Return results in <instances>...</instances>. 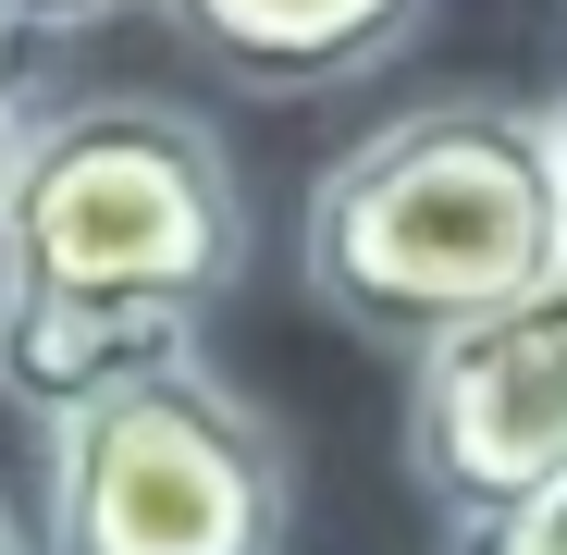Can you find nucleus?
<instances>
[{"label":"nucleus","instance_id":"nucleus-5","mask_svg":"<svg viewBox=\"0 0 567 555\" xmlns=\"http://www.w3.org/2000/svg\"><path fill=\"white\" fill-rule=\"evenodd\" d=\"M148 13L210 74L259 86V100H309V86L383 74L395 50H420L432 0H148Z\"/></svg>","mask_w":567,"mask_h":555},{"label":"nucleus","instance_id":"nucleus-10","mask_svg":"<svg viewBox=\"0 0 567 555\" xmlns=\"http://www.w3.org/2000/svg\"><path fill=\"white\" fill-rule=\"evenodd\" d=\"M0 555H38V531H25V518H13V506H0Z\"/></svg>","mask_w":567,"mask_h":555},{"label":"nucleus","instance_id":"nucleus-9","mask_svg":"<svg viewBox=\"0 0 567 555\" xmlns=\"http://www.w3.org/2000/svg\"><path fill=\"white\" fill-rule=\"evenodd\" d=\"M112 13H136V0H0L13 38H86V25H112Z\"/></svg>","mask_w":567,"mask_h":555},{"label":"nucleus","instance_id":"nucleus-8","mask_svg":"<svg viewBox=\"0 0 567 555\" xmlns=\"http://www.w3.org/2000/svg\"><path fill=\"white\" fill-rule=\"evenodd\" d=\"M38 38H13L0 25V198H13V161H25V136L50 124V100H38V62H25Z\"/></svg>","mask_w":567,"mask_h":555},{"label":"nucleus","instance_id":"nucleus-1","mask_svg":"<svg viewBox=\"0 0 567 555\" xmlns=\"http://www.w3.org/2000/svg\"><path fill=\"white\" fill-rule=\"evenodd\" d=\"M309 297L370 333L432 358L444 333L494 321L543 285H567V161L555 112L518 100H432L370 124L321 185L297 235Z\"/></svg>","mask_w":567,"mask_h":555},{"label":"nucleus","instance_id":"nucleus-11","mask_svg":"<svg viewBox=\"0 0 567 555\" xmlns=\"http://www.w3.org/2000/svg\"><path fill=\"white\" fill-rule=\"evenodd\" d=\"M555 161H567V100H555Z\"/></svg>","mask_w":567,"mask_h":555},{"label":"nucleus","instance_id":"nucleus-4","mask_svg":"<svg viewBox=\"0 0 567 555\" xmlns=\"http://www.w3.org/2000/svg\"><path fill=\"white\" fill-rule=\"evenodd\" d=\"M567 470V285L408 358V482L444 531H482Z\"/></svg>","mask_w":567,"mask_h":555},{"label":"nucleus","instance_id":"nucleus-2","mask_svg":"<svg viewBox=\"0 0 567 555\" xmlns=\"http://www.w3.org/2000/svg\"><path fill=\"white\" fill-rule=\"evenodd\" d=\"M0 285L198 321L247 285V185L173 100H50L0 198Z\"/></svg>","mask_w":567,"mask_h":555},{"label":"nucleus","instance_id":"nucleus-3","mask_svg":"<svg viewBox=\"0 0 567 555\" xmlns=\"http://www.w3.org/2000/svg\"><path fill=\"white\" fill-rule=\"evenodd\" d=\"M284 432L210 358L50 432V555H284Z\"/></svg>","mask_w":567,"mask_h":555},{"label":"nucleus","instance_id":"nucleus-6","mask_svg":"<svg viewBox=\"0 0 567 555\" xmlns=\"http://www.w3.org/2000/svg\"><path fill=\"white\" fill-rule=\"evenodd\" d=\"M198 358V321H161V309H86V297H25L0 285V395H13L38 432L112 408L136 383Z\"/></svg>","mask_w":567,"mask_h":555},{"label":"nucleus","instance_id":"nucleus-7","mask_svg":"<svg viewBox=\"0 0 567 555\" xmlns=\"http://www.w3.org/2000/svg\"><path fill=\"white\" fill-rule=\"evenodd\" d=\"M444 555H567V470L543 494H518L506 518H482V531H444Z\"/></svg>","mask_w":567,"mask_h":555}]
</instances>
